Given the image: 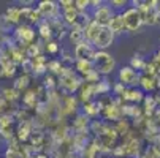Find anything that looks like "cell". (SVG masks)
<instances>
[{
    "label": "cell",
    "mask_w": 160,
    "mask_h": 158,
    "mask_svg": "<svg viewBox=\"0 0 160 158\" xmlns=\"http://www.w3.org/2000/svg\"><path fill=\"white\" fill-rule=\"evenodd\" d=\"M37 10H38V13L41 14V17L44 21H49L52 17H60V16H57L59 3L52 2V0H41V2H38Z\"/></svg>",
    "instance_id": "ba28073f"
},
{
    "label": "cell",
    "mask_w": 160,
    "mask_h": 158,
    "mask_svg": "<svg viewBox=\"0 0 160 158\" xmlns=\"http://www.w3.org/2000/svg\"><path fill=\"white\" fill-rule=\"evenodd\" d=\"M37 30L33 26H29V24H21L18 27H14L13 30V38L16 41V44L22 48H27L30 44H33V40L37 36Z\"/></svg>",
    "instance_id": "7a4b0ae2"
},
{
    "label": "cell",
    "mask_w": 160,
    "mask_h": 158,
    "mask_svg": "<svg viewBox=\"0 0 160 158\" xmlns=\"http://www.w3.org/2000/svg\"><path fill=\"white\" fill-rule=\"evenodd\" d=\"M0 95L3 97V100L10 104V103H14V101H18V100H21V93L18 92V90L11 85V87H8V85H5V87H2L0 89Z\"/></svg>",
    "instance_id": "2e32d148"
},
{
    "label": "cell",
    "mask_w": 160,
    "mask_h": 158,
    "mask_svg": "<svg viewBox=\"0 0 160 158\" xmlns=\"http://www.w3.org/2000/svg\"><path fill=\"white\" fill-rule=\"evenodd\" d=\"M100 30H102V27H100L97 22L92 19V21H90L89 24L84 27V40L89 41V43H94V40L98 36Z\"/></svg>",
    "instance_id": "5bb4252c"
},
{
    "label": "cell",
    "mask_w": 160,
    "mask_h": 158,
    "mask_svg": "<svg viewBox=\"0 0 160 158\" xmlns=\"http://www.w3.org/2000/svg\"><path fill=\"white\" fill-rule=\"evenodd\" d=\"M16 138H18L19 142H27L32 138V127H30V123H18Z\"/></svg>",
    "instance_id": "9a60e30c"
},
{
    "label": "cell",
    "mask_w": 160,
    "mask_h": 158,
    "mask_svg": "<svg viewBox=\"0 0 160 158\" xmlns=\"http://www.w3.org/2000/svg\"><path fill=\"white\" fill-rule=\"evenodd\" d=\"M16 68H18V65L14 62H11V59L3 60L2 63H0V73H2V78H5V79L13 78L16 74Z\"/></svg>",
    "instance_id": "d6986e66"
},
{
    "label": "cell",
    "mask_w": 160,
    "mask_h": 158,
    "mask_svg": "<svg viewBox=\"0 0 160 158\" xmlns=\"http://www.w3.org/2000/svg\"><path fill=\"white\" fill-rule=\"evenodd\" d=\"M130 2H127V0H111L109 5L114 8V10H124L125 5H128Z\"/></svg>",
    "instance_id": "f1b7e54d"
},
{
    "label": "cell",
    "mask_w": 160,
    "mask_h": 158,
    "mask_svg": "<svg viewBox=\"0 0 160 158\" xmlns=\"http://www.w3.org/2000/svg\"><path fill=\"white\" fill-rule=\"evenodd\" d=\"M44 51H46L48 54H51V55H56L60 51V46H59L57 40H51L48 43H44Z\"/></svg>",
    "instance_id": "484cf974"
},
{
    "label": "cell",
    "mask_w": 160,
    "mask_h": 158,
    "mask_svg": "<svg viewBox=\"0 0 160 158\" xmlns=\"http://www.w3.org/2000/svg\"><path fill=\"white\" fill-rule=\"evenodd\" d=\"M62 68H63V63H62L59 59H51V60L48 62V73H49V74H54V76L59 78Z\"/></svg>",
    "instance_id": "603a6c76"
},
{
    "label": "cell",
    "mask_w": 160,
    "mask_h": 158,
    "mask_svg": "<svg viewBox=\"0 0 160 158\" xmlns=\"http://www.w3.org/2000/svg\"><path fill=\"white\" fill-rule=\"evenodd\" d=\"M114 40H116V33H114L109 27H102L98 36L94 40V46L97 51H106L111 44L114 43Z\"/></svg>",
    "instance_id": "8992f818"
},
{
    "label": "cell",
    "mask_w": 160,
    "mask_h": 158,
    "mask_svg": "<svg viewBox=\"0 0 160 158\" xmlns=\"http://www.w3.org/2000/svg\"><path fill=\"white\" fill-rule=\"evenodd\" d=\"M37 33L40 36V40H43L44 43H48L54 38V30L51 27V22L49 21H41L40 24L37 26Z\"/></svg>",
    "instance_id": "8fae6325"
},
{
    "label": "cell",
    "mask_w": 160,
    "mask_h": 158,
    "mask_svg": "<svg viewBox=\"0 0 160 158\" xmlns=\"http://www.w3.org/2000/svg\"><path fill=\"white\" fill-rule=\"evenodd\" d=\"M68 40L73 44H79L81 41H84V27H81L79 24L70 27L68 29Z\"/></svg>",
    "instance_id": "ffe728a7"
},
{
    "label": "cell",
    "mask_w": 160,
    "mask_h": 158,
    "mask_svg": "<svg viewBox=\"0 0 160 158\" xmlns=\"http://www.w3.org/2000/svg\"><path fill=\"white\" fill-rule=\"evenodd\" d=\"M0 76H2V73H0Z\"/></svg>",
    "instance_id": "4dcf8cb0"
},
{
    "label": "cell",
    "mask_w": 160,
    "mask_h": 158,
    "mask_svg": "<svg viewBox=\"0 0 160 158\" xmlns=\"http://www.w3.org/2000/svg\"><path fill=\"white\" fill-rule=\"evenodd\" d=\"M133 70H136V71H143V68H144V65H146V60H144V57H141L140 54H135L132 59H130V63H128Z\"/></svg>",
    "instance_id": "cb8c5ba5"
},
{
    "label": "cell",
    "mask_w": 160,
    "mask_h": 158,
    "mask_svg": "<svg viewBox=\"0 0 160 158\" xmlns=\"http://www.w3.org/2000/svg\"><path fill=\"white\" fill-rule=\"evenodd\" d=\"M114 14H116V11H114V8L108 2V3H103L102 7H98L92 11V19L100 27H109V22L114 17Z\"/></svg>",
    "instance_id": "5b68a950"
},
{
    "label": "cell",
    "mask_w": 160,
    "mask_h": 158,
    "mask_svg": "<svg viewBox=\"0 0 160 158\" xmlns=\"http://www.w3.org/2000/svg\"><path fill=\"white\" fill-rule=\"evenodd\" d=\"M157 24L160 26V8L157 10Z\"/></svg>",
    "instance_id": "f546056e"
},
{
    "label": "cell",
    "mask_w": 160,
    "mask_h": 158,
    "mask_svg": "<svg viewBox=\"0 0 160 158\" xmlns=\"http://www.w3.org/2000/svg\"><path fill=\"white\" fill-rule=\"evenodd\" d=\"M144 97H146V93L140 87H127L121 98H122V101H127L128 104H140V103H143Z\"/></svg>",
    "instance_id": "9c48e42d"
},
{
    "label": "cell",
    "mask_w": 160,
    "mask_h": 158,
    "mask_svg": "<svg viewBox=\"0 0 160 158\" xmlns=\"http://www.w3.org/2000/svg\"><path fill=\"white\" fill-rule=\"evenodd\" d=\"M94 66H95V71L102 78H106L116 68V60L106 51H97V54L94 57Z\"/></svg>",
    "instance_id": "6da1fadb"
},
{
    "label": "cell",
    "mask_w": 160,
    "mask_h": 158,
    "mask_svg": "<svg viewBox=\"0 0 160 158\" xmlns=\"http://www.w3.org/2000/svg\"><path fill=\"white\" fill-rule=\"evenodd\" d=\"M122 17H124V24H125V30L127 32L136 33L144 26L141 13L136 8H133V7H128L127 10H124L122 11Z\"/></svg>",
    "instance_id": "3957f363"
},
{
    "label": "cell",
    "mask_w": 160,
    "mask_h": 158,
    "mask_svg": "<svg viewBox=\"0 0 160 158\" xmlns=\"http://www.w3.org/2000/svg\"><path fill=\"white\" fill-rule=\"evenodd\" d=\"M141 73L133 70L130 65H122L118 71V82L124 84L125 87H140Z\"/></svg>",
    "instance_id": "277c9868"
},
{
    "label": "cell",
    "mask_w": 160,
    "mask_h": 158,
    "mask_svg": "<svg viewBox=\"0 0 160 158\" xmlns=\"http://www.w3.org/2000/svg\"><path fill=\"white\" fill-rule=\"evenodd\" d=\"M57 3H59V8L62 10V13L75 10V2H73V0H60V2H57Z\"/></svg>",
    "instance_id": "83f0119b"
},
{
    "label": "cell",
    "mask_w": 160,
    "mask_h": 158,
    "mask_svg": "<svg viewBox=\"0 0 160 158\" xmlns=\"http://www.w3.org/2000/svg\"><path fill=\"white\" fill-rule=\"evenodd\" d=\"M75 59L76 60H92L94 62V57L97 54V49L92 43H89V41H81L79 44H76L75 46Z\"/></svg>",
    "instance_id": "52a82bcc"
},
{
    "label": "cell",
    "mask_w": 160,
    "mask_h": 158,
    "mask_svg": "<svg viewBox=\"0 0 160 158\" xmlns=\"http://www.w3.org/2000/svg\"><path fill=\"white\" fill-rule=\"evenodd\" d=\"M5 17L11 22L13 26H21L22 24V14H21V7H10L5 11Z\"/></svg>",
    "instance_id": "ac0fdd59"
},
{
    "label": "cell",
    "mask_w": 160,
    "mask_h": 158,
    "mask_svg": "<svg viewBox=\"0 0 160 158\" xmlns=\"http://www.w3.org/2000/svg\"><path fill=\"white\" fill-rule=\"evenodd\" d=\"M90 7V0H75V8L79 13H86V10H89Z\"/></svg>",
    "instance_id": "4316f807"
},
{
    "label": "cell",
    "mask_w": 160,
    "mask_h": 158,
    "mask_svg": "<svg viewBox=\"0 0 160 158\" xmlns=\"http://www.w3.org/2000/svg\"><path fill=\"white\" fill-rule=\"evenodd\" d=\"M81 112H82L84 116H87L89 119H92V117L98 116L100 111H98V108H97V100H92V101L84 103L82 108H81Z\"/></svg>",
    "instance_id": "7402d4cb"
},
{
    "label": "cell",
    "mask_w": 160,
    "mask_h": 158,
    "mask_svg": "<svg viewBox=\"0 0 160 158\" xmlns=\"http://www.w3.org/2000/svg\"><path fill=\"white\" fill-rule=\"evenodd\" d=\"M109 29H111L114 33H116V35L127 32V30H125V24H124L122 13H116V14H114V17H112L111 22H109Z\"/></svg>",
    "instance_id": "44dd1931"
},
{
    "label": "cell",
    "mask_w": 160,
    "mask_h": 158,
    "mask_svg": "<svg viewBox=\"0 0 160 158\" xmlns=\"http://www.w3.org/2000/svg\"><path fill=\"white\" fill-rule=\"evenodd\" d=\"M140 89L143 90L144 93H149V92H154V90H157V89H158L157 76L141 74V79H140Z\"/></svg>",
    "instance_id": "4fadbf2b"
},
{
    "label": "cell",
    "mask_w": 160,
    "mask_h": 158,
    "mask_svg": "<svg viewBox=\"0 0 160 158\" xmlns=\"http://www.w3.org/2000/svg\"><path fill=\"white\" fill-rule=\"evenodd\" d=\"M95 87H97V95H102V97L112 90V85L108 82L106 78H102V81H100L98 84H95Z\"/></svg>",
    "instance_id": "d4e9b609"
},
{
    "label": "cell",
    "mask_w": 160,
    "mask_h": 158,
    "mask_svg": "<svg viewBox=\"0 0 160 158\" xmlns=\"http://www.w3.org/2000/svg\"><path fill=\"white\" fill-rule=\"evenodd\" d=\"M13 87L18 90L19 93H22V92H26V90H29V87H30V74L22 73V74H19L18 78H14Z\"/></svg>",
    "instance_id": "e0dca14e"
},
{
    "label": "cell",
    "mask_w": 160,
    "mask_h": 158,
    "mask_svg": "<svg viewBox=\"0 0 160 158\" xmlns=\"http://www.w3.org/2000/svg\"><path fill=\"white\" fill-rule=\"evenodd\" d=\"M73 68H75L76 74H79L84 79L86 76H89L90 73L95 70V66H94V62L92 60H76L75 65H73Z\"/></svg>",
    "instance_id": "30bf717a"
},
{
    "label": "cell",
    "mask_w": 160,
    "mask_h": 158,
    "mask_svg": "<svg viewBox=\"0 0 160 158\" xmlns=\"http://www.w3.org/2000/svg\"><path fill=\"white\" fill-rule=\"evenodd\" d=\"M38 101H40V98H38V93H37L35 89L26 90L24 95L21 97V103H22V106H24L26 109H33V108H37Z\"/></svg>",
    "instance_id": "7c38bea8"
}]
</instances>
